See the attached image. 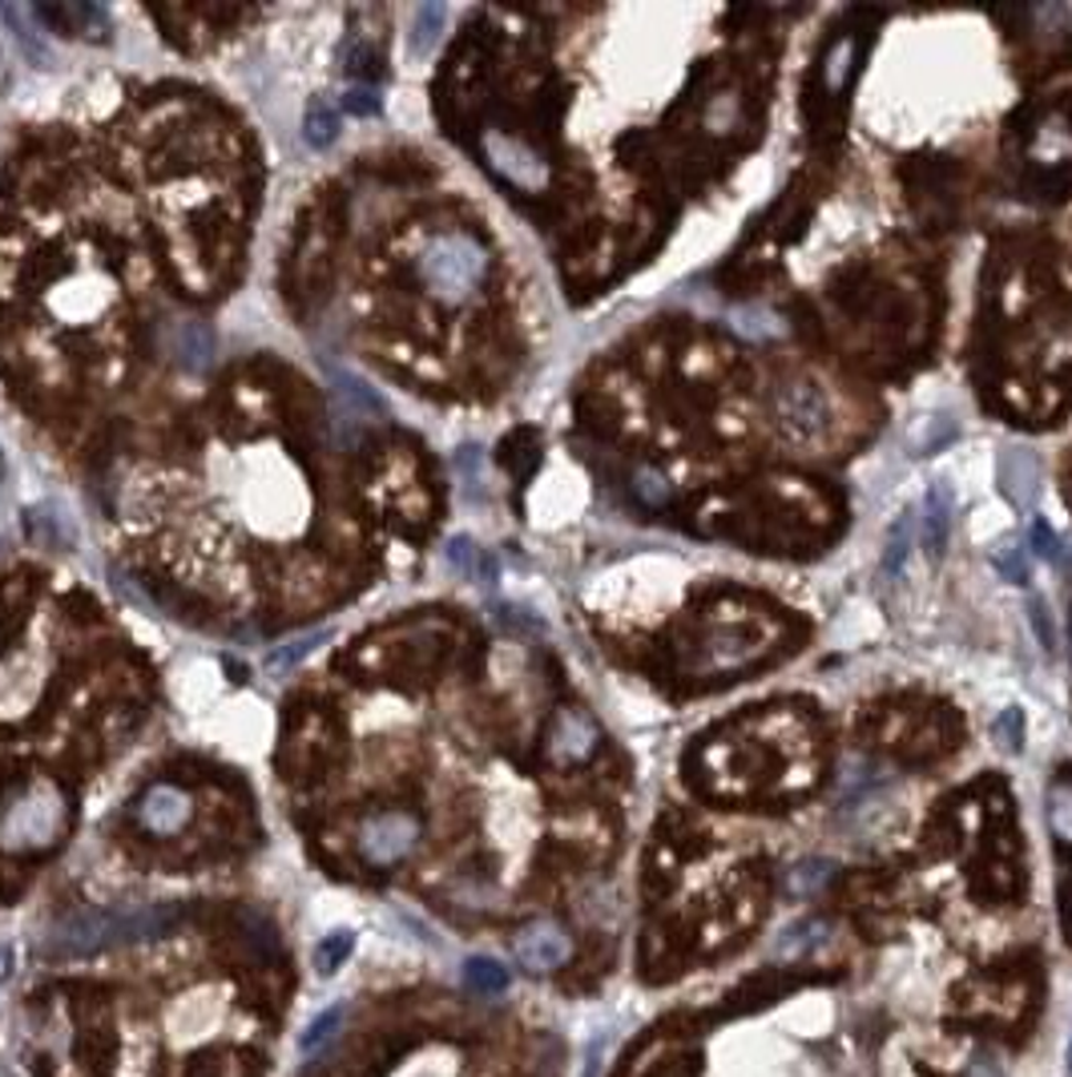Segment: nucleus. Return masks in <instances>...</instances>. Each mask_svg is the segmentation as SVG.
<instances>
[{
  "instance_id": "1",
  "label": "nucleus",
  "mask_w": 1072,
  "mask_h": 1077,
  "mask_svg": "<svg viewBox=\"0 0 1072 1077\" xmlns=\"http://www.w3.org/2000/svg\"><path fill=\"white\" fill-rule=\"evenodd\" d=\"M492 271L488 247L469 234V230H444V234H432V239L420 247V259H416V275H420L423 291L448 307H460L469 303L484 279Z\"/></svg>"
},
{
  "instance_id": "2",
  "label": "nucleus",
  "mask_w": 1072,
  "mask_h": 1077,
  "mask_svg": "<svg viewBox=\"0 0 1072 1077\" xmlns=\"http://www.w3.org/2000/svg\"><path fill=\"white\" fill-rule=\"evenodd\" d=\"M69 827V799L57 783H33L0 815V844L9 851H45Z\"/></svg>"
},
{
  "instance_id": "3",
  "label": "nucleus",
  "mask_w": 1072,
  "mask_h": 1077,
  "mask_svg": "<svg viewBox=\"0 0 1072 1077\" xmlns=\"http://www.w3.org/2000/svg\"><path fill=\"white\" fill-rule=\"evenodd\" d=\"M770 412H775V425L795 440H814L831 428V400L807 376L778 379L770 391Z\"/></svg>"
},
{
  "instance_id": "4",
  "label": "nucleus",
  "mask_w": 1072,
  "mask_h": 1077,
  "mask_svg": "<svg viewBox=\"0 0 1072 1077\" xmlns=\"http://www.w3.org/2000/svg\"><path fill=\"white\" fill-rule=\"evenodd\" d=\"M480 154H484V166H488L501 182H508L521 195H545L548 190V161L528 146L525 138L516 134H504V129H488L480 138Z\"/></svg>"
},
{
  "instance_id": "5",
  "label": "nucleus",
  "mask_w": 1072,
  "mask_h": 1077,
  "mask_svg": "<svg viewBox=\"0 0 1072 1077\" xmlns=\"http://www.w3.org/2000/svg\"><path fill=\"white\" fill-rule=\"evenodd\" d=\"M420 815L411 812H376L367 815L359 832H355V851L359 860L371 868H396L400 860H408L416 844H420Z\"/></svg>"
},
{
  "instance_id": "6",
  "label": "nucleus",
  "mask_w": 1072,
  "mask_h": 1077,
  "mask_svg": "<svg viewBox=\"0 0 1072 1077\" xmlns=\"http://www.w3.org/2000/svg\"><path fill=\"white\" fill-rule=\"evenodd\" d=\"M122 944V917L117 908H90L77 917H65L45 937L49 956H93L102 949Z\"/></svg>"
},
{
  "instance_id": "7",
  "label": "nucleus",
  "mask_w": 1072,
  "mask_h": 1077,
  "mask_svg": "<svg viewBox=\"0 0 1072 1077\" xmlns=\"http://www.w3.org/2000/svg\"><path fill=\"white\" fill-rule=\"evenodd\" d=\"M513 952H516V961H521V969H525V973L545 976V973H557V969H565V964H569L572 937H569V929H565L560 920L540 917V920H528L525 929L516 932Z\"/></svg>"
},
{
  "instance_id": "8",
  "label": "nucleus",
  "mask_w": 1072,
  "mask_h": 1077,
  "mask_svg": "<svg viewBox=\"0 0 1072 1077\" xmlns=\"http://www.w3.org/2000/svg\"><path fill=\"white\" fill-rule=\"evenodd\" d=\"M766 646L754 638L746 626H718V630H710L706 638H702V646H697L694 653V675H734V670H746V666L754 662V658H763Z\"/></svg>"
},
{
  "instance_id": "9",
  "label": "nucleus",
  "mask_w": 1072,
  "mask_h": 1077,
  "mask_svg": "<svg viewBox=\"0 0 1072 1077\" xmlns=\"http://www.w3.org/2000/svg\"><path fill=\"white\" fill-rule=\"evenodd\" d=\"M190 812H195V803H190V795L182 787H174V783H149L134 803V824L146 836L170 839L190 824Z\"/></svg>"
},
{
  "instance_id": "10",
  "label": "nucleus",
  "mask_w": 1072,
  "mask_h": 1077,
  "mask_svg": "<svg viewBox=\"0 0 1072 1077\" xmlns=\"http://www.w3.org/2000/svg\"><path fill=\"white\" fill-rule=\"evenodd\" d=\"M597 746H601V726L593 722V714L569 707V711H560L553 719V726H548L545 755L557 767H581V763H589L597 755Z\"/></svg>"
},
{
  "instance_id": "11",
  "label": "nucleus",
  "mask_w": 1072,
  "mask_h": 1077,
  "mask_svg": "<svg viewBox=\"0 0 1072 1077\" xmlns=\"http://www.w3.org/2000/svg\"><path fill=\"white\" fill-rule=\"evenodd\" d=\"M166 352H170L174 364L186 367V372H206V367L214 364V352H218L214 332L198 320H178V323H170V332H166Z\"/></svg>"
},
{
  "instance_id": "12",
  "label": "nucleus",
  "mask_w": 1072,
  "mask_h": 1077,
  "mask_svg": "<svg viewBox=\"0 0 1072 1077\" xmlns=\"http://www.w3.org/2000/svg\"><path fill=\"white\" fill-rule=\"evenodd\" d=\"M1000 481H1005L1008 501L1016 504H1032V496L1040 493V464L1028 448H1012L1000 460Z\"/></svg>"
},
{
  "instance_id": "13",
  "label": "nucleus",
  "mask_w": 1072,
  "mask_h": 1077,
  "mask_svg": "<svg viewBox=\"0 0 1072 1077\" xmlns=\"http://www.w3.org/2000/svg\"><path fill=\"white\" fill-rule=\"evenodd\" d=\"M952 509H956V501H952V489L947 484H936L932 493H927L924 501V550L927 557H939V553L947 550V537H952Z\"/></svg>"
},
{
  "instance_id": "14",
  "label": "nucleus",
  "mask_w": 1072,
  "mask_h": 1077,
  "mask_svg": "<svg viewBox=\"0 0 1072 1077\" xmlns=\"http://www.w3.org/2000/svg\"><path fill=\"white\" fill-rule=\"evenodd\" d=\"M855 65H859V41L855 36H834L831 49L822 53V70H819L822 90L831 93V97L834 93H843L847 81L855 77Z\"/></svg>"
},
{
  "instance_id": "15",
  "label": "nucleus",
  "mask_w": 1072,
  "mask_h": 1077,
  "mask_svg": "<svg viewBox=\"0 0 1072 1077\" xmlns=\"http://www.w3.org/2000/svg\"><path fill=\"white\" fill-rule=\"evenodd\" d=\"M323 642H332V630H327V626H323V630H311V634H298V638L274 646V650L266 653V670H271V675H286V670H295L303 658H311V653L319 650Z\"/></svg>"
},
{
  "instance_id": "16",
  "label": "nucleus",
  "mask_w": 1072,
  "mask_h": 1077,
  "mask_svg": "<svg viewBox=\"0 0 1072 1077\" xmlns=\"http://www.w3.org/2000/svg\"><path fill=\"white\" fill-rule=\"evenodd\" d=\"M1044 815H1049V832L1057 836V844L1072 848V775L1052 780L1049 795H1044Z\"/></svg>"
},
{
  "instance_id": "17",
  "label": "nucleus",
  "mask_w": 1072,
  "mask_h": 1077,
  "mask_svg": "<svg viewBox=\"0 0 1072 1077\" xmlns=\"http://www.w3.org/2000/svg\"><path fill=\"white\" fill-rule=\"evenodd\" d=\"M956 436V420L952 416H919L912 425V432H907V445H912V452H919V457H932V452H939V448L947 445Z\"/></svg>"
},
{
  "instance_id": "18",
  "label": "nucleus",
  "mask_w": 1072,
  "mask_h": 1077,
  "mask_svg": "<svg viewBox=\"0 0 1072 1077\" xmlns=\"http://www.w3.org/2000/svg\"><path fill=\"white\" fill-rule=\"evenodd\" d=\"M339 138V114H335L332 102H315L307 105V114H303V142H307L311 149H327L332 142Z\"/></svg>"
},
{
  "instance_id": "19",
  "label": "nucleus",
  "mask_w": 1072,
  "mask_h": 1077,
  "mask_svg": "<svg viewBox=\"0 0 1072 1077\" xmlns=\"http://www.w3.org/2000/svg\"><path fill=\"white\" fill-rule=\"evenodd\" d=\"M464 985L472 993H480V997H496V993L508 989V969L501 961H492V956H469L464 961Z\"/></svg>"
},
{
  "instance_id": "20",
  "label": "nucleus",
  "mask_w": 1072,
  "mask_h": 1077,
  "mask_svg": "<svg viewBox=\"0 0 1072 1077\" xmlns=\"http://www.w3.org/2000/svg\"><path fill=\"white\" fill-rule=\"evenodd\" d=\"M444 24H448L444 4H435V0L420 4V9H416V21H411V53H432L440 33H444Z\"/></svg>"
},
{
  "instance_id": "21",
  "label": "nucleus",
  "mask_w": 1072,
  "mask_h": 1077,
  "mask_svg": "<svg viewBox=\"0 0 1072 1077\" xmlns=\"http://www.w3.org/2000/svg\"><path fill=\"white\" fill-rule=\"evenodd\" d=\"M742 122V93L738 90H722L714 93L706 102V109H702V126L710 129V134H731V129H738Z\"/></svg>"
},
{
  "instance_id": "22",
  "label": "nucleus",
  "mask_w": 1072,
  "mask_h": 1077,
  "mask_svg": "<svg viewBox=\"0 0 1072 1077\" xmlns=\"http://www.w3.org/2000/svg\"><path fill=\"white\" fill-rule=\"evenodd\" d=\"M831 876H834L831 860H802L787 871V892L790 896H814L831 883Z\"/></svg>"
},
{
  "instance_id": "23",
  "label": "nucleus",
  "mask_w": 1072,
  "mask_h": 1077,
  "mask_svg": "<svg viewBox=\"0 0 1072 1077\" xmlns=\"http://www.w3.org/2000/svg\"><path fill=\"white\" fill-rule=\"evenodd\" d=\"M629 489H633V496H638L641 509H665V504L673 501L670 481H665L658 469H650V464L633 472V484H629Z\"/></svg>"
},
{
  "instance_id": "24",
  "label": "nucleus",
  "mask_w": 1072,
  "mask_h": 1077,
  "mask_svg": "<svg viewBox=\"0 0 1072 1077\" xmlns=\"http://www.w3.org/2000/svg\"><path fill=\"white\" fill-rule=\"evenodd\" d=\"M24 533L36 541V545H45V550H57L61 545V516L57 509H49V504H36V509H24Z\"/></svg>"
},
{
  "instance_id": "25",
  "label": "nucleus",
  "mask_w": 1072,
  "mask_h": 1077,
  "mask_svg": "<svg viewBox=\"0 0 1072 1077\" xmlns=\"http://www.w3.org/2000/svg\"><path fill=\"white\" fill-rule=\"evenodd\" d=\"M912 553V513H903L895 525L887 529V545H883V574H900L903 562Z\"/></svg>"
},
{
  "instance_id": "26",
  "label": "nucleus",
  "mask_w": 1072,
  "mask_h": 1077,
  "mask_svg": "<svg viewBox=\"0 0 1072 1077\" xmlns=\"http://www.w3.org/2000/svg\"><path fill=\"white\" fill-rule=\"evenodd\" d=\"M339 1025H343V1005H332V1008H323L319 1017L311 1021L307 1029H303V1037H298V1049L303 1054H315V1049H323V1045H332V1037L339 1033Z\"/></svg>"
},
{
  "instance_id": "27",
  "label": "nucleus",
  "mask_w": 1072,
  "mask_h": 1077,
  "mask_svg": "<svg viewBox=\"0 0 1072 1077\" xmlns=\"http://www.w3.org/2000/svg\"><path fill=\"white\" fill-rule=\"evenodd\" d=\"M351 949H355V932H347V929L323 937L319 944H315V969H319L323 976H332L335 969L351 956Z\"/></svg>"
},
{
  "instance_id": "28",
  "label": "nucleus",
  "mask_w": 1072,
  "mask_h": 1077,
  "mask_svg": "<svg viewBox=\"0 0 1072 1077\" xmlns=\"http://www.w3.org/2000/svg\"><path fill=\"white\" fill-rule=\"evenodd\" d=\"M992 734H996V746H1000V751L1020 755V751H1024V714L1016 711V707H1008V711L996 719Z\"/></svg>"
},
{
  "instance_id": "29",
  "label": "nucleus",
  "mask_w": 1072,
  "mask_h": 1077,
  "mask_svg": "<svg viewBox=\"0 0 1072 1077\" xmlns=\"http://www.w3.org/2000/svg\"><path fill=\"white\" fill-rule=\"evenodd\" d=\"M246 932H251V949L259 956H266V961L278 956V932H274L271 920L259 917V912H246Z\"/></svg>"
},
{
  "instance_id": "30",
  "label": "nucleus",
  "mask_w": 1072,
  "mask_h": 1077,
  "mask_svg": "<svg viewBox=\"0 0 1072 1077\" xmlns=\"http://www.w3.org/2000/svg\"><path fill=\"white\" fill-rule=\"evenodd\" d=\"M1064 154H1072L1069 129H1064L1061 122H1052V126L1040 129V134H1037V158H1044V161H1061Z\"/></svg>"
},
{
  "instance_id": "31",
  "label": "nucleus",
  "mask_w": 1072,
  "mask_h": 1077,
  "mask_svg": "<svg viewBox=\"0 0 1072 1077\" xmlns=\"http://www.w3.org/2000/svg\"><path fill=\"white\" fill-rule=\"evenodd\" d=\"M822 937H827V924H822V920H802V924L782 932V956H799L802 949H810V944Z\"/></svg>"
},
{
  "instance_id": "32",
  "label": "nucleus",
  "mask_w": 1072,
  "mask_h": 1077,
  "mask_svg": "<svg viewBox=\"0 0 1072 1077\" xmlns=\"http://www.w3.org/2000/svg\"><path fill=\"white\" fill-rule=\"evenodd\" d=\"M1028 621H1032L1037 642L1049 653L1057 650V626H1052V614H1049V602H1044V597H1032V602H1028Z\"/></svg>"
},
{
  "instance_id": "33",
  "label": "nucleus",
  "mask_w": 1072,
  "mask_h": 1077,
  "mask_svg": "<svg viewBox=\"0 0 1072 1077\" xmlns=\"http://www.w3.org/2000/svg\"><path fill=\"white\" fill-rule=\"evenodd\" d=\"M347 73L351 77H379L383 73V65H379V53L371 45H364V41H355L351 53H347Z\"/></svg>"
},
{
  "instance_id": "34",
  "label": "nucleus",
  "mask_w": 1072,
  "mask_h": 1077,
  "mask_svg": "<svg viewBox=\"0 0 1072 1077\" xmlns=\"http://www.w3.org/2000/svg\"><path fill=\"white\" fill-rule=\"evenodd\" d=\"M996 569L1008 577V582L1024 585L1028 582V553L1024 545H1005V550L996 553Z\"/></svg>"
},
{
  "instance_id": "35",
  "label": "nucleus",
  "mask_w": 1072,
  "mask_h": 1077,
  "mask_svg": "<svg viewBox=\"0 0 1072 1077\" xmlns=\"http://www.w3.org/2000/svg\"><path fill=\"white\" fill-rule=\"evenodd\" d=\"M476 562H480V550L472 545L469 537H452L448 541V565L452 569H460V574H476Z\"/></svg>"
},
{
  "instance_id": "36",
  "label": "nucleus",
  "mask_w": 1072,
  "mask_h": 1077,
  "mask_svg": "<svg viewBox=\"0 0 1072 1077\" xmlns=\"http://www.w3.org/2000/svg\"><path fill=\"white\" fill-rule=\"evenodd\" d=\"M1028 537H1032V553H1040L1044 562H1061V541H1057V533H1052L1049 521H1040V516H1037Z\"/></svg>"
},
{
  "instance_id": "37",
  "label": "nucleus",
  "mask_w": 1072,
  "mask_h": 1077,
  "mask_svg": "<svg viewBox=\"0 0 1072 1077\" xmlns=\"http://www.w3.org/2000/svg\"><path fill=\"white\" fill-rule=\"evenodd\" d=\"M343 105H347V114H355V117H376L379 114V93L367 90V85H355V90H347Z\"/></svg>"
},
{
  "instance_id": "38",
  "label": "nucleus",
  "mask_w": 1072,
  "mask_h": 1077,
  "mask_svg": "<svg viewBox=\"0 0 1072 1077\" xmlns=\"http://www.w3.org/2000/svg\"><path fill=\"white\" fill-rule=\"evenodd\" d=\"M964 1077H1005V1074H1000V1066H996L992 1057H976V1062H971L968 1074H964Z\"/></svg>"
},
{
  "instance_id": "39",
  "label": "nucleus",
  "mask_w": 1072,
  "mask_h": 1077,
  "mask_svg": "<svg viewBox=\"0 0 1072 1077\" xmlns=\"http://www.w3.org/2000/svg\"><path fill=\"white\" fill-rule=\"evenodd\" d=\"M4 964H9V952H4V949H0V969H4Z\"/></svg>"
},
{
  "instance_id": "40",
  "label": "nucleus",
  "mask_w": 1072,
  "mask_h": 1077,
  "mask_svg": "<svg viewBox=\"0 0 1072 1077\" xmlns=\"http://www.w3.org/2000/svg\"><path fill=\"white\" fill-rule=\"evenodd\" d=\"M1064 1062H1069V1077H1072V1042H1069V1057H1064Z\"/></svg>"
},
{
  "instance_id": "41",
  "label": "nucleus",
  "mask_w": 1072,
  "mask_h": 1077,
  "mask_svg": "<svg viewBox=\"0 0 1072 1077\" xmlns=\"http://www.w3.org/2000/svg\"><path fill=\"white\" fill-rule=\"evenodd\" d=\"M1069 642H1072V606H1069Z\"/></svg>"
}]
</instances>
